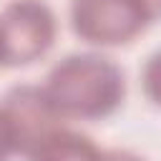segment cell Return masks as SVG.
I'll return each mask as SVG.
<instances>
[{"instance_id": "8", "label": "cell", "mask_w": 161, "mask_h": 161, "mask_svg": "<svg viewBox=\"0 0 161 161\" xmlns=\"http://www.w3.org/2000/svg\"><path fill=\"white\" fill-rule=\"evenodd\" d=\"M103 161H146V158L126 148H111V151H103Z\"/></svg>"}, {"instance_id": "9", "label": "cell", "mask_w": 161, "mask_h": 161, "mask_svg": "<svg viewBox=\"0 0 161 161\" xmlns=\"http://www.w3.org/2000/svg\"><path fill=\"white\" fill-rule=\"evenodd\" d=\"M136 5L143 10V15L148 18V23L161 18V0H136Z\"/></svg>"}, {"instance_id": "4", "label": "cell", "mask_w": 161, "mask_h": 161, "mask_svg": "<svg viewBox=\"0 0 161 161\" xmlns=\"http://www.w3.org/2000/svg\"><path fill=\"white\" fill-rule=\"evenodd\" d=\"M0 108L13 126L18 153L23 156H28L50 131L60 128V121H63V116L55 111L53 101L48 98L45 88L40 86L23 83L10 88L3 96Z\"/></svg>"}, {"instance_id": "3", "label": "cell", "mask_w": 161, "mask_h": 161, "mask_svg": "<svg viewBox=\"0 0 161 161\" xmlns=\"http://www.w3.org/2000/svg\"><path fill=\"white\" fill-rule=\"evenodd\" d=\"M8 65L43 58L55 40V15L43 0H13L0 13Z\"/></svg>"}, {"instance_id": "7", "label": "cell", "mask_w": 161, "mask_h": 161, "mask_svg": "<svg viewBox=\"0 0 161 161\" xmlns=\"http://www.w3.org/2000/svg\"><path fill=\"white\" fill-rule=\"evenodd\" d=\"M13 153H18V143H15V133L13 126L8 121V116L0 108V161H8Z\"/></svg>"}, {"instance_id": "6", "label": "cell", "mask_w": 161, "mask_h": 161, "mask_svg": "<svg viewBox=\"0 0 161 161\" xmlns=\"http://www.w3.org/2000/svg\"><path fill=\"white\" fill-rule=\"evenodd\" d=\"M141 86H143L146 98H148L153 106L161 108V50H156V53L146 60V65H143V70H141Z\"/></svg>"}, {"instance_id": "5", "label": "cell", "mask_w": 161, "mask_h": 161, "mask_svg": "<svg viewBox=\"0 0 161 161\" xmlns=\"http://www.w3.org/2000/svg\"><path fill=\"white\" fill-rule=\"evenodd\" d=\"M25 158L28 161H103V151L86 133L60 126L50 131Z\"/></svg>"}, {"instance_id": "2", "label": "cell", "mask_w": 161, "mask_h": 161, "mask_svg": "<svg viewBox=\"0 0 161 161\" xmlns=\"http://www.w3.org/2000/svg\"><path fill=\"white\" fill-rule=\"evenodd\" d=\"M70 25L86 43L123 45L148 25V18L136 0H70Z\"/></svg>"}, {"instance_id": "10", "label": "cell", "mask_w": 161, "mask_h": 161, "mask_svg": "<svg viewBox=\"0 0 161 161\" xmlns=\"http://www.w3.org/2000/svg\"><path fill=\"white\" fill-rule=\"evenodd\" d=\"M0 65H8V53H5V38H3V28H0Z\"/></svg>"}, {"instance_id": "1", "label": "cell", "mask_w": 161, "mask_h": 161, "mask_svg": "<svg viewBox=\"0 0 161 161\" xmlns=\"http://www.w3.org/2000/svg\"><path fill=\"white\" fill-rule=\"evenodd\" d=\"M45 93L63 118H106L123 103V70L106 55L73 53L58 60L45 80Z\"/></svg>"}]
</instances>
